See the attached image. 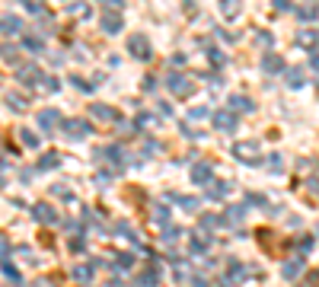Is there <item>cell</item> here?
Here are the masks:
<instances>
[{"label": "cell", "mask_w": 319, "mask_h": 287, "mask_svg": "<svg viewBox=\"0 0 319 287\" xmlns=\"http://www.w3.org/2000/svg\"><path fill=\"white\" fill-rule=\"evenodd\" d=\"M16 80H19V83H26V87H39L42 70L35 67V64H19V67H16Z\"/></svg>", "instance_id": "cell-6"}, {"label": "cell", "mask_w": 319, "mask_h": 287, "mask_svg": "<svg viewBox=\"0 0 319 287\" xmlns=\"http://www.w3.org/2000/svg\"><path fill=\"white\" fill-rule=\"evenodd\" d=\"M96 4H99V7H105V10H109V13H112V10L118 13V10L125 7V0H96Z\"/></svg>", "instance_id": "cell-38"}, {"label": "cell", "mask_w": 319, "mask_h": 287, "mask_svg": "<svg viewBox=\"0 0 319 287\" xmlns=\"http://www.w3.org/2000/svg\"><path fill=\"white\" fill-rule=\"evenodd\" d=\"M122 29H125V19H122V13H105V16H102V32L115 35V32H122Z\"/></svg>", "instance_id": "cell-18"}, {"label": "cell", "mask_w": 319, "mask_h": 287, "mask_svg": "<svg viewBox=\"0 0 319 287\" xmlns=\"http://www.w3.org/2000/svg\"><path fill=\"white\" fill-rule=\"evenodd\" d=\"M230 109L233 112H255V102L249 99V96L236 93V96H230Z\"/></svg>", "instance_id": "cell-19"}, {"label": "cell", "mask_w": 319, "mask_h": 287, "mask_svg": "<svg viewBox=\"0 0 319 287\" xmlns=\"http://www.w3.org/2000/svg\"><path fill=\"white\" fill-rule=\"evenodd\" d=\"M294 42H297L300 48H306V51H316L319 48V32L316 29H300L297 35H294Z\"/></svg>", "instance_id": "cell-8"}, {"label": "cell", "mask_w": 319, "mask_h": 287, "mask_svg": "<svg viewBox=\"0 0 319 287\" xmlns=\"http://www.w3.org/2000/svg\"><path fill=\"white\" fill-rule=\"evenodd\" d=\"M287 87H291V90H300V87H303V70H300V67L287 70Z\"/></svg>", "instance_id": "cell-31"}, {"label": "cell", "mask_w": 319, "mask_h": 287, "mask_svg": "<svg viewBox=\"0 0 319 287\" xmlns=\"http://www.w3.org/2000/svg\"><path fill=\"white\" fill-rule=\"evenodd\" d=\"M0 32L19 35V32H22V19H19V16H4V19H0Z\"/></svg>", "instance_id": "cell-21"}, {"label": "cell", "mask_w": 319, "mask_h": 287, "mask_svg": "<svg viewBox=\"0 0 319 287\" xmlns=\"http://www.w3.org/2000/svg\"><path fill=\"white\" fill-rule=\"evenodd\" d=\"M281 274H284L287 281H297L303 274V259H287L284 265H281Z\"/></svg>", "instance_id": "cell-17"}, {"label": "cell", "mask_w": 319, "mask_h": 287, "mask_svg": "<svg viewBox=\"0 0 319 287\" xmlns=\"http://www.w3.org/2000/svg\"><path fill=\"white\" fill-rule=\"evenodd\" d=\"M195 287H208V281L201 278V274H195Z\"/></svg>", "instance_id": "cell-51"}, {"label": "cell", "mask_w": 319, "mask_h": 287, "mask_svg": "<svg viewBox=\"0 0 319 287\" xmlns=\"http://www.w3.org/2000/svg\"><path fill=\"white\" fill-rule=\"evenodd\" d=\"M275 7H278V10H287L291 4H287V0H275Z\"/></svg>", "instance_id": "cell-52"}, {"label": "cell", "mask_w": 319, "mask_h": 287, "mask_svg": "<svg viewBox=\"0 0 319 287\" xmlns=\"http://www.w3.org/2000/svg\"><path fill=\"white\" fill-rule=\"evenodd\" d=\"M160 115H166V118H172V105H169V102H160Z\"/></svg>", "instance_id": "cell-49"}, {"label": "cell", "mask_w": 319, "mask_h": 287, "mask_svg": "<svg viewBox=\"0 0 319 287\" xmlns=\"http://www.w3.org/2000/svg\"><path fill=\"white\" fill-rule=\"evenodd\" d=\"M57 125H61V112L57 109H42L39 112V128L42 131H54Z\"/></svg>", "instance_id": "cell-12"}, {"label": "cell", "mask_w": 319, "mask_h": 287, "mask_svg": "<svg viewBox=\"0 0 319 287\" xmlns=\"http://www.w3.org/2000/svg\"><path fill=\"white\" fill-rule=\"evenodd\" d=\"M310 64H313V70H316V80H319V51H313V61H310Z\"/></svg>", "instance_id": "cell-50"}, {"label": "cell", "mask_w": 319, "mask_h": 287, "mask_svg": "<svg viewBox=\"0 0 319 287\" xmlns=\"http://www.w3.org/2000/svg\"><path fill=\"white\" fill-rule=\"evenodd\" d=\"M166 90L172 96H192V80H188L185 74H179V70H172V74H166Z\"/></svg>", "instance_id": "cell-2"}, {"label": "cell", "mask_w": 319, "mask_h": 287, "mask_svg": "<svg viewBox=\"0 0 319 287\" xmlns=\"http://www.w3.org/2000/svg\"><path fill=\"white\" fill-rule=\"evenodd\" d=\"M294 13H297L300 22H313V19H319V4H316V0H306V4L297 7Z\"/></svg>", "instance_id": "cell-15"}, {"label": "cell", "mask_w": 319, "mask_h": 287, "mask_svg": "<svg viewBox=\"0 0 319 287\" xmlns=\"http://www.w3.org/2000/svg\"><path fill=\"white\" fill-rule=\"evenodd\" d=\"M26 287H48V284H39V281H35V284H26Z\"/></svg>", "instance_id": "cell-54"}, {"label": "cell", "mask_w": 319, "mask_h": 287, "mask_svg": "<svg viewBox=\"0 0 319 287\" xmlns=\"http://www.w3.org/2000/svg\"><path fill=\"white\" fill-rule=\"evenodd\" d=\"M310 191H313V195H316V198H319V173H316V176H313V179H310Z\"/></svg>", "instance_id": "cell-48"}, {"label": "cell", "mask_w": 319, "mask_h": 287, "mask_svg": "<svg viewBox=\"0 0 319 287\" xmlns=\"http://www.w3.org/2000/svg\"><path fill=\"white\" fill-rule=\"evenodd\" d=\"M211 176H214V166L211 163H195L192 166V182L195 185H211Z\"/></svg>", "instance_id": "cell-10"}, {"label": "cell", "mask_w": 319, "mask_h": 287, "mask_svg": "<svg viewBox=\"0 0 319 287\" xmlns=\"http://www.w3.org/2000/svg\"><path fill=\"white\" fill-rule=\"evenodd\" d=\"M246 201H249V205H255V208H268V205H265V195H258V191H249V195H246Z\"/></svg>", "instance_id": "cell-39"}, {"label": "cell", "mask_w": 319, "mask_h": 287, "mask_svg": "<svg viewBox=\"0 0 319 287\" xmlns=\"http://www.w3.org/2000/svg\"><path fill=\"white\" fill-rule=\"evenodd\" d=\"M160 236H163V243H176V239L182 236V230H179V226H172V223H166V226L160 230Z\"/></svg>", "instance_id": "cell-29"}, {"label": "cell", "mask_w": 319, "mask_h": 287, "mask_svg": "<svg viewBox=\"0 0 319 287\" xmlns=\"http://www.w3.org/2000/svg\"><path fill=\"white\" fill-rule=\"evenodd\" d=\"M32 217L39 220V223H45V226H54V223H57V211H54L51 205H45V201H42V205H35V208H32Z\"/></svg>", "instance_id": "cell-7"}, {"label": "cell", "mask_w": 319, "mask_h": 287, "mask_svg": "<svg viewBox=\"0 0 319 287\" xmlns=\"http://www.w3.org/2000/svg\"><path fill=\"white\" fill-rule=\"evenodd\" d=\"M19 255L26 259V262H35V255H32V249H29V246H19Z\"/></svg>", "instance_id": "cell-47"}, {"label": "cell", "mask_w": 319, "mask_h": 287, "mask_svg": "<svg viewBox=\"0 0 319 287\" xmlns=\"http://www.w3.org/2000/svg\"><path fill=\"white\" fill-rule=\"evenodd\" d=\"M220 223H223V220L217 217V214H201V220H198V226H201V233H208V236L214 233Z\"/></svg>", "instance_id": "cell-24"}, {"label": "cell", "mask_w": 319, "mask_h": 287, "mask_svg": "<svg viewBox=\"0 0 319 287\" xmlns=\"http://www.w3.org/2000/svg\"><path fill=\"white\" fill-rule=\"evenodd\" d=\"M262 70H265V74H284V58H281V54H275V51H268L265 58H262Z\"/></svg>", "instance_id": "cell-11"}, {"label": "cell", "mask_w": 319, "mask_h": 287, "mask_svg": "<svg viewBox=\"0 0 319 287\" xmlns=\"http://www.w3.org/2000/svg\"><path fill=\"white\" fill-rule=\"evenodd\" d=\"M61 153H57V150H48V153H45V157H39V169H57V166H61Z\"/></svg>", "instance_id": "cell-23"}, {"label": "cell", "mask_w": 319, "mask_h": 287, "mask_svg": "<svg viewBox=\"0 0 319 287\" xmlns=\"http://www.w3.org/2000/svg\"><path fill=\"white\" fill-rule=\"evenodd\" d=\"M208 58H211V64H214V67H223V64H227V54H223V51H214V48H208Z\"/></svg>", "instance_id": "cell-37"}, {"label": "cell", "mask_w": 319, "mask_h": 287, "mask_svg": "<svg viewBox=\"0 0 319 287\" xmlns=\"http://www.w3.org/2000/svg\"><path fill=\"white\" fill-rule=\"evenodd\" d=\"M230 182H211L208 185V198H214V201H223V198H227L230 195Z\"/></svg>", "instance_id": "cell-22"}, {"label": "cell", "mask_w": 319, "mask_h": 287, "mask_svg": "<svg viewBox=\"0 0 319 287\" xmlns=\"http://www.w3.org/2000/svg\"><path fill=\"white\" fill-rule=\"evenodd\" d=\"M57 87H61V80H57V77H51V74H42V80H39V90H45V93H54Z\"/></svg>", "instance_id": "cell-28"}, {"label": "cell", "mask_w": 319, "mask_h": 287, "mask_svg": "<svg viewBox=\"0 0 319 287\" xmlns=\"http://www.w3.org/2000/svg\"><path fill=\"white\" fill-rule=\"evenodd\" d=\"M240 10H243V0H220L223 19H236V16H240Z\"/></svg>", "instance_id": "cell-20"}, {"label": "cell", "mask_w": 319, "mask_h": 287, "mask_svg": "<svg viewBox=\"0 0 319 287\" xmlns=\"http://www.w3.org/2000/svg\"><path fill=\"white\" fill-rule=\"evenodd\" d=\"M310 278H313V287H319V271H313Z\"/></svg>", "instance_id": "cell-53"}, {"label": "cell", "mask_w": 319, "mask_h": 287, "mask_svg": "<svg viewBox=\"0 0 319 287\" xmlns=\"http://www.w3.org/2000/svg\"><path fill=\"white\" fill-rule=\"evenodd\" d=\"M243 217H246V208H243V205H230L227 211H223V217H220V220L227 223V226H240Z\"/></svg>", "instance_id": "cell-16"}, {"label": "cell", "mask_w": 319, "mask_h": 287, "mask_svg": "<svg viewBox=\"0 0 319 287\" xmlns=\"http://www.w3.org/2000/svg\"><path fill=\"white\" fill-rule=\"evenodd\" d=\"M7 255H10V239L0 233V262H7Z\"/></svg>", "instance_id": "cell-42"}, {"label": "cell", "mask_w": 319, "mask_h": 287, "mask_svg": "<svg viewBox=\"0 0 319 287\" xmlns=\"http://www.w3.org/2000/svg\"><path fill=\"white\" fill-rule=\"evenodd\" d=\"M19 140L26 144V147H39V134H35V131H29V128H19Z\"/></svg>", "instance_id": "cell-30"}, {"label": "cell", "mask_w": 319, "mask_h": 287, "mask_svg": "<svg viewBox=\"0 0 319 287\" xmlns=\"http://www.w3.org/2000/svg\"><path fill=\"white\" fill-rule=\"evenodd\" d=\"M51 195H57V198H67V201H74V191H70V188H64V185H54V188H51Z\"/></svg>", "instance_id": "cell-40"}, {"label": "cell", "mask_w": 319, "mask_h": 287, "mask_svg": "<svg viewBox=\"0 0 319 287\" xmlns=\"http://www.w3.org/2000/svg\"><path fill=\"white\" fill-rule=\"evenodd\" d=\"M7 105H10V109H13V112H19V115H22V112L29 109L26 96H19V93H10V96H7Z\"/></svg>", "instance_id": "cell-25"}, {"label": "cell", "mask_w": 319, "mask_h": 287, "mask_svg": "<svg viewBox=\"0 0 319 287\" xmlns=\"http://www.w3.org/2000/svg\"><path fill=\"white\" fill-rule=\"evenodd\" d=\"M150 122H153L150 115H137V118H134V131H144V128H147Z\"/></svg>", "instance_id": "cell-44"}, {"label": "cell", "mask_w": 319, "mask_h": 287, "mask_svg": "<svg viewBox=\"0 0 319 287\" xmlns=\"http://www.w3.org/2000/svg\"><path fill=\"white\" fill-rule=\"evenodd\" d=\"M205 115H208V109H201V105H198V109H192V112H188V122H192V118H195V122H201Z\"/></svg>", "instance_id": "cell-45"}, {"label": "cell", "mask_w": 319, "mask_h": 287, "mask_svg": "<svg viewBox=\"0 0 319 287\" xmlns=\"http://www.w3.org/2000/svg\"><path fill=\"white\" fill-rule=\"evenodd\" d=\"M214 128L223 134H233L236 131V115L233 112H214Z\"/></svg>", "instance_id": "cell-13"}, {"label": "cell", "mask_w": 319, "mask_h": 287, "mask_svg": "<svg viewBox=\"0 0 319 287\" xmlns=\"http://www.w3.org/2000/svg\"><path fill=\"white\" fill-rule=\"evenodd\" d=\"M16 54H19V45H13V42L0 45V58H4V61H16Z\"/></svg>", "instance_id": "cell-32"}, {"label": "cell", "mask_w": 319, "mask_h": 287, "mask_svg": "<svg viewBox=\"0 0 319 287\" xmlns=\"http://www.w3.org/2000/svg\"><path fill=\"white\" fill-rule=\"evenodd\" d=\"M310 249H313V236H303V239H300V259L310 255Z\"/></svg>", "instance_id": "cell-43"}, {"label": "cell", "mask_w": 319, "mask_h": 287, "mask_svg": "<svg viewBox=\"0 0 319 287\" xmlns=\"http://www.w3.org/2000/svg\"><path fill=\"white\" fill-rule=\"evenodd\" d=\"M233 157L246 163V166H258L262 163V153H258V140H243V144H236L233 147Z\"/></svg>", "instance_id": "cell-1"}, {"label": "cell", "mask_w": 319, "mask_h": 287, "mask_svg": "<svg viewBox=\"0 0 319 287\" xmlns=\"http://www.w3.org/2000/svg\"><path fill=\"white\" fill-rule=\"evenodd\" d=\"M115 265H118V268H131V265H134V255H131V252H118V255H115Z\"/></svg>", "instance_id": "cell-36"}, {"label": "cell", "mask_w": 319, "mask_h": 287, "mask_svg": "<svg viewBox=\"0 0 319 287\" xmlns=\"http://www.w3.org/2000/svg\"><path fill=\"white\" fill-rule=\"evenodd\" d=\"M64 13H67V16H83V13H90V4H83V0H74V4L64 7Z\"/></svg>", "instance_id": "cell-27"}, {"label": "cell", "mask_w": 319, "mask_h": 287, "mask_svg": "<svg viewBox=\"0 0 319 287\" xmlns=\"http://www.w3.org/2000/svg\"><path fill=\"white\" fill-rule=\"evenodd\" d=\"M153 217H157L160 226H166V223H169V208H166V205H157V208H153Z\"/></svg>", "instance_id": "cell-35"}, {"label": "cell", "mask_w": 319, "mask_h": 287, "mask_svg": "<svg viewBox=\"0 0 319 287\" xmlns=\"http://www.w3.org/2000/svg\"><path fill=\"white\" fill-rule=\"evenodd\" d=\"M176 201H179V208L188 211V214H195V211H198V198H195V195H185V198H176Z\"/></svg>", "instance_id": "cell-33"}, {"label": "cell", "mask_w": 319, "mask_h": 287, "mask_svg": "<svg viewBox=\"0 0 319 287\" xmlns=\"http://www.w3.org/2000/svg\"><path fill=\"white\" fill-rule=\"evenodd\" d=\"M4 274H7V281L10 284H16V287H22V278H19V271L10 265V262H4Z\"/></svg>", "instance_id": "cell-34"}, {"label": "cell", "mask_w": 319, "mask_h": 287, "mask_svg": "<svg viewBox=\"0 0 319 287\" xmlns=\"http://www.w3.org/2000/svg\"><path fill=\"white\" fill-rule=\"evenodd\" d=\"M128 51H131V58H140V61H150L153 58L147 35H131V39H128Z\"/></svg>", "instance_id": "cell-3"}, {"label": "cell", "mask_w": 319, "mask_h": 287, "mask_svg": "<svg viewBox=\"0 0 319 287\" xmlns=\"http://www.w3.org/2000/svg\"><path fill=\"white\" fill-rule=\"evenodd\" d=\"M268 166H271V173H281V157H278V153H271V157H268Z\"/></svg>", "instance_id": "cell-46"}, {"label": "cell", "mask_w": 319, "mask_h": 287, "mask_svg": "<svg viewBox=\"0 0 319 287\" xmlns=\"http://www.w3.org/2000/svg\"><path fill=\"white\" fill-rule=\"evenodd\" d=\"M255 42H258V45H265V48H271V45H275L271 32H255Z\"/></svg>", "instance_id": "cell-41"}, {"label": "cell", "mask_w": 319, "mask_h": 287, "mask_svg": "<svg viewBox=\"0 0 319 287\" xmlns=\"http://www.w3.org/2000/svg\"><path fill=\"white\" fill-rule=\"evenodd\" d=\"M208 243H211V236L198 230L192 239H188V252H192V255H205L208 252Z\"/></svg>", "instance_id": "cell-14"}, {"label": "cell", "mask_w": 319, "mask_h": 287, "mask_svg": "<svg viewBox=\"0 0 319 287\" xmlns=\"http://www.w3.org/2000/svg\"><path fill=\"white\" fill-rule=\"evenodd\" d=\"M22 45H26L29 51H35V54L45 51V39H42V35H26V39H22Z\"/></svg>", "instance_id": "cell-26"}, {"label": "cell", "mask_w": 319, "mask_h": 287, "mask_svg": "<svg viewBox=\"0 0 319 287\" xmlns=\"http://www.w3.org/2000/svg\"><path fill=\"white\" fill-rule=\"evenodd\" d=\"M90 118H96V122H118V109H112V105H105V102H93L90 105Z\"/></svg>", "instance_id": "cell-5"}, {"label": "cell", "mask_w": 319, "mask_h": 287, "mask_svg": "<svg viewBox=\"0 0 319 287\" xmlns=\"http://www.w3.org/2000/svg\"><path fill=\"white\" fill-rule=\"evenodd\" d=\"M64 137H70V140H83L90 131H93V125H86L83 118H70V122H64Z\"/></svg>", "instance_id": "cell-4"}, {"label": "cell", "mask_w": 319, "mask_h": 287, "mask_svg": "<svg viewBox=\"0 0 319 287\" xmlns=\"http://www.w3.org/2000/svg\"><path fill=\"white\" fill-rule=\"evenodd\" d=\"M96 268H99V262H96V259H93V262H83V265H77L74 271H70V278H74V281H80V284H86V281H93Z\"/></svg>", "instance_id": "cell-9"}]
</instances>
